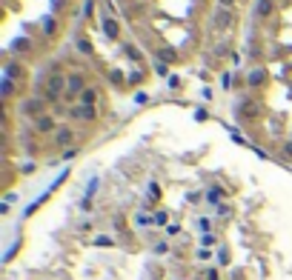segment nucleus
Returning <instances> with one entry per match:
<instances>
[{"instance_id": "obj_10", "label": "nucleus", "mask_w": 292, "mask_h": 280, "mask_svg": "<svg viewBox=\"0 0 292 280\" xmlns=\"http://www.w3.org/2000/svg\"><path fill=\"white\" fill-rule=\"evenodd\" d=\"M261 80H263V72H252L249 74V83H261Z\"/></svg>"}, {"instance_id": "obj_2", "label": "nucleus", "mask_w": 292, "mask_h": 280, "mask_svg": "<svg viewBox=\"0 0 292 280\" xmlns=\"http://www.w3.org/2000/svg\"><path fill=\"white\" fill-rule=\"evenodd\" d=\"M229 23H232V15H229L227 9H221V12L215 15V26H218V29H227Z\"/></svg>"}, {"instance_id": "obj_12", "label": "nucleus", "mask_w": 292, "mask_h": 280, "mask_svg": "<svg viewBox=\"0 0 292 280\" xmlns=\"http://www.w3.org/2000/svg\"><path fill=\"white\" fill-rule=\"evenodd\" d=\"M15 49H17V52H20V49H29V40H23V37L15 40Z\"/></svg>"}, {"instance_id": "obj_9", "label": "nucleus", "mask_w": 292, "mask_h": 280, "mask_svg": "<svg viewBox=\"0 0 292 280\" xmlns=\"http://www.w3.org/2000/svg\"><path fill=\"white\" fill-rule=\"evenodd\" d=\"M158 58H163L166 63H172V60H175V49H163V52L158 55Z\"/></svg>"}, {"instance_id": "obj_3", "label": "nucleus", "mask_w": 292, "mask_h": 280, "mask_svg": "<svg viewBox=\"0 0 292 280\" xmlns=\"http://www.w3.org/2000/svg\"><path fill=\"white\" fill-rule=\"evenodd\" d=\"M66 89H69V92H86V89H83V77H77V74H75V77H69V80H66Z\"/></svg>"}, {"instance_id": "obj_4", "label": "nucleus", "mask_w": 292, "mask_h": 280, "mask_svg": "<svg viewBox=\"0 0 292 280\" xmlns=\"http://www.w3.org/2000/svg\"><path fill=\"white\" fill-rule=\"evenodd\" d=\"M63 83H66V77H52V80H49V94H52V97H58L61 89H63Z\"/></svg>"}, {"instance_id": "obj_5", "label": "nucleus", "mask_w": 292, "mask_h": 280, "mask_svg": "<svg viewBox=\"0 0 292 280\" xmlns=\"http://www.w3.org/2000/svg\"><path fill=\"white\" fill-rule=\"evenodd\" d=\"M103 31H106L109 37H115V34H118V23H115L112 17H106V20H103Z\"/></svg>"}, {"instance_id": "obj_16", "label": "nucleus", "mask_w": 292, "mask_h": 280, "mask_svg": "<svg viewBox=\"0 0 292 280\" xmlns=\"http://www.w3.org/2000/svg\"><path fill=\"white\" fill-rule=\"evenodd\" d=\"M284 155H287V157H292V143H287V146H284Z\"/></svg>"}, {"instance_id": "obj_15", "label": "nucleus", "mask_w": 292, "mask_h": 280, "mask_svg": "<svg viewBox=\"0 0 292 280\" xmlns=\"http://www.w3.org/2000/svg\"><path fill=\"white\" fill-rule=\"evenodd\" d=\"M3 94H6V97L12 94V80H6V83H3Z\"/></svg>"}, {"instance_id": "obj_14", "label": "nucleus", "mask_w": 292, "mask_h": 280, "mask_svg": "<svg viewBox=\"0 0 292 280\" xmlns=\"http://www.w3.org/2000/svg\"><path fill=\"white\" fill-rule=\"evenodd\" d=\"M43 26H46V31H49V34H52V31L58 29V23H55V20H52V17H49V20H46V23H43Z\"/></svg>"}, {"instance_id": "obj_17", "label": "nucleus", "mask_w": 292, "mask_h": 280, "mask_svg": "<svg viewBox=\"0 0 292 280\" xmlns=\"http://www.w3.org/2000/svg\"><path fill=\"white\" fill-rule=\"evenodd\" d=\"M218 3H221V6L227 9V6H232V3H235V0H218Z\"/></svg>"}, {"instance_id": "obj_11", "label": "nucleus", "mask_w": 292, "mask_h": 280, "mask_svg": "<svg viewBox=\"0 0 292 280\" xmlns=\"http://www.w3.org/2000/svg\"><path fill=\"white\" fill-rule=\"evenodd\" d=\"M69 137H72V132H69V129H63V132H58V140H61V143H66Z\"/></svg>"}, {"instance_id": "obj_6", "label": "nucleus", "mask_w": 292, "mask_h": 280, "mask_svg": "<svg viewBox=\"0 0 292 280\" xmlns=\"http://www.w3.org/2000/svg\"><path fill=\"white\" fill-rule=\"evenodd\" d=\"M272 12V0H258V15L261 17H266Z\"/></svg>"}, {"instance_id": "obj_1", "label": "nucleus", "mask_w": 292, "mask_h": 280, "mask_svg": "<svg viewBox=\"0 0 292 280\" xmlns=\"http://www.w3.org/2000/svg\"><path fill=\"white\" fill-rule=\"evenodd\" d=\"M69 115L72 118H80V120H92L95 118V106H75Z\"/></svg>"}, {"instance_id": "obj_8", "label": "nucleus", "mask_w": 292, "mask_h": 280, "mask_svg": "<svg viewBox=\"0 0 292 280\" xmlns=\"http://www.w3.org/2000/svg\"><path fill=\"white\" fill-rule=\"evenodd\" d=\"M37 129H40V132H52V129H55L52 118H40V120H37Z\"/></svg>"}, {"instance_id": "obj_13", "label": "nucleus", "mask_w": 292, "mask_h": 280, "mask_svg": "<svg viewBox=\"0 0 292 280\" xmlns=\"http://www.w3.org/2000/svg\"><path fill=\"white\" fill-rule=\"evenodd\" d=\"M6 74H9V77H17V74H20V69H17V66H15V63H12V66H9V69H6Z\"/></svg>"}, {"instance_id": "obj_7", "label": "nucleus", "mask_w": 292, "mask_h": 280, "mask_svg": "<svg viewBox=\"0 0 292 280\" xmlns=\"http://www.w3.org/2000/svg\"><path fill=\"white\" fill-rule=\"evenodd\" d=\"M80 103H83V106H92V103H95V89H86V92L80 94Z\"/></svg>"}]
</instances>
